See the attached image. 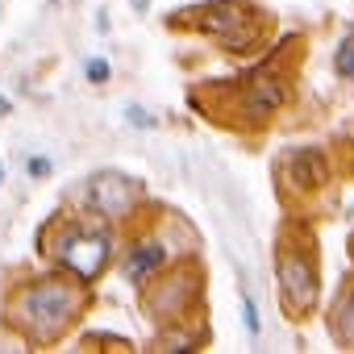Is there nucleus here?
I'll list each match as a JSON object with an SVG mask.
<instances>
[{"label":"nucleus","instance_id":"1","mask_svg":"<svg viewBox=\"0 0 354 354\" xmlns=\"http://www.w3.org/2000/svg\"><path fill=\"white\" fill-rule=\"evenodd\" d=\"M92 296L88 283L63 275V271H30L17 275L5 292V325L26 346H59L71 329H80Z\"/></svg>","mask_w":354,"mask_h":354},{"label":"nucleus","instance_id":"2","mask_svg":"<svg viewBox=\"0 0 354 354\" xmlns=\"http://www.w3.org/2000/svg\"><path fill=\"white\" fill-rule=\"evenodd\" d=\"M38 254L55 271L92 288L117 263V225H109L84 209H63L38 230Z\"/></svg>","mask_w":354,"mask_h":354},{"label":"nucleus","instance_id":"3","mask_svg":"<svg viewBox=\"0 0 354 354\" xmlns=\"http://www.w3.org/2000/svg\"><path fill=\"white\" fill-rule=\"evenodd\" d=\"M142 292V308L146 317L162 329V325H175V321H188L196 313V300H201V267H196V254L171 263L167 271H158Z\"/></svg>","mask_w":354,"mask_h":354},{"label":"nucleus","instance_id":"4","mask_svg":"<svg viewBox=\"0 0 354 354\" xmlns=\"http://www.w3.org/2000/svg\"><path fill=\"white\" fill-rule=\"evenodd\" d=\"M142 205H146V188H142V180H133V175H125V171H113V167L109 171H92L80 184V209L100 217V221H109V225H117V230L125 221H133Z\"/></svg>","mask_w":354,"mask_h":354},{"label":"nucleus","instance_id":"5","mask_svg":"<svg viewBox=\"0 0 354 354\" xmlns=\"http://www.w3.org/2000/svg\"><path fill=\"white\" fill-rule=\"evenodd\" d=\"M175 234H180V225L171 230V221H167V225H158V230H146V234L129 238L125 250H117V267H121L125 283L146 288L158 271H167L171 263L188 259V250H175V242H171Z\"/></svg>","mask_w":354,"mask_h":354},{"label":"nucleus","instance_id":"6","mask_svg":"<svg viewBox=\"0 0 354 354\" xmlns=\"http://www.w3.org/2000/svg\"><path fill=\"white\" fill-rule=\"evenodd\" d=\"M192 21L201 34L217 38L225 50H250V42L263 34V17L246 0H213V5L192 9Z\"/></svg>","mask_w":354,"mask_h":354},{"label":"nucleus","instance_id":"7","mask_svg":"<svg viewBox=\"0 0 354 354\" xmlns=\"http://www.w3.org/2000/svg\"><path fill=\"white\" fill-rule=\"evenodd\" d=\"M275 275H279V296H283L288 317L313 313V304H317V296H321V279H317V263H313V254L304 250V242H283V246H279Z\"/></svg>","mask_w":354,"mask_h":354},{"label":"nucleus","instance_id":"8","mask_svg":"<svg viewBox=\"0 0 354 354\" xmlns=\"http://www.w3.org/2000/svg\"><path fill=\"white\" fill-rule=\"evenodd\" d=\"M283 104H288V84H283L279 75H271V71H259V75L246 84V92H242V117H246L250 125L271 121Z\"/></svg>","mask_w":354,"mask_h":354},{"label":"nucleus","instance_id":"9","mask_svg":"<svg viewBox=\"0 0 354 354\" xmlns=\"http://www.w3.org/2000/svg\"><path fill=\"white\" fill-rule=\"evenodd\" d=\"M333 71H337L342 80H354V30L337 42V50H333Z\"/></svg>","mask_w":354,"mask_h":354},{"label":"nucleus","instance_id":"10","mask_svg":"<svg viewBox=\"0 0 354 354\" xmlns=\"http://www.w3.org/2000/svg\"><path fill=\"white\" fill-rule=\"evenodd\" d=\"M84 80H88L92 88H104V84L113 80V63H109L104 55H92V59H84Z\"/></svg>","mask_w":354,"mask_h":354},{"label":"nucleus","instance_id":"11","mask_svg":"<svg viewBox=\"0 0 354 354\" xmlns=\"http://www.w3.org/2000/svg\"><path fill=\"white\" fill-rule=\"evenodd\" d=\"M121 117H125V125H133V129H154V125H158V117H154L150 109H142V104H125Z\"/></svg>","mask_w":354,"mask_h":354},{"label":"nucleus","instance_id":"12","mask_svg":"<svg viewBox=\"0 0 354 354\" xmlns=\"http://www.w3.org/2000/svg\"><path fill=\"white\" fill-rule=\"evenodd\" d=\"M242 321H246V333H250V337L263 333V317H259V304H254L250 292H242Z\"/></svg>","mask_w":354,"mask_h":354},{"label":"nucleus","instance_id":"13","mask_svg":"<svg viewBox=\"0 0 354 354\" xmlns=\"http://www.w3.org/2000/svg\"><path fill=\"white\" fill-rule=\"evenodd\" d=\"M26 175H30V180H50V175H55V158L50 154H30L26 158Z\"/></svg>","mask_w":354,"mask_h":354},{"label":"nucleus","instance_id":"14","mask_svg":"<svg viewBox=\"0 0 354 354\" xmlns=\"http://www.w3.org/2000/svg\"><path fill=\"white\" fill-rule=\"evenodd\" d=\"M96 30H100V34H109V13H104V9L96 13Z\"/></svg>","mask_w":354,"mask_h":354},{"label":"nucleus","instance_id":"15","mask_svg":"<svg viewBox=\"0 0 354 354\" xmlns=\"http://www.w3.org/2000/svg\"><path fill=\"white\" fill-rule=\"evenodd\" d=\"M9 113H13V100H9V96H0V117H9Z\"/></svg>","mask_w":354,"mask_h":354},{"label":"nucleus","instance_id":"16","mask_svg":"<svg viewBox=\"0 0 354 354\" xmlns=\"http://www.w3.org/2000/svg\"><path fill=\"white\" fill-rule=\"evenodd\" d=\"M133 9H138V13H146V9H150V0H133Z\"/></svg>","mask_w":354,"mask_h":354},{"label":"nucleus","instance_id":"17","mask_svg":"<svg viewBox=\"0 0 354 354\" xmlns=\"http://www.w3.org/2000/svg\"><path fill=\"white\" fill-rule=\"evenodd\" d=\"M0 184H5V158H0Z\"/></svg>","mask_w":354,"mask_h":354}]
</instances>
